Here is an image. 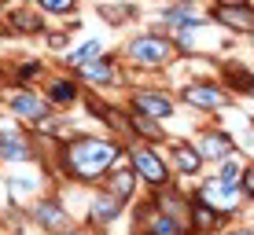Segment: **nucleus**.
<instances>
[{
  "label": "nucleus",
  "instance_id": "obj_1",
  "mask_svg": "<svg viewBox=\"0 0 254 235\" xmlns=\"http://www.w3.org/2000/svg\"><path fill=\"white\" fill-rule=\"evenodd\" d=\"M126 151L129 147L118 136H92V133H74L56 147L59 173L70 177L74 184H100L126 158Z\"/></svg>",
  "mask_w": 254,
  "mask_h": 235
},
{
  "label": "nucleus",
  "instance_id": "obj_2",
  "mask_svg": "<svg viewBox=\"0 0 254 235\" xmlns=\"http://www.w3.org/2000/svg\"><path fill=\"white\" fill-rule=\"evenodd\" d=\"M181 59L177 45H173L170 30H159V26H151V30H140L133 37L122 45V63L133 66V70H170L173 63Z\"/></svg>",
  "mask_w": 254,
  "mask_h": 235
},
{
  "label": "nucleus",
  "instance_id": "obj_3",
  "mask_svg": "<svg viewBox=\"0 0 254 235\" xmlns=\"http://www.w3.org/2000/svg\"><path fill=\"white\" fill-rule=\"evenodd\" d=\"M177 99L191 110H203V114L232 107V92L221 85V77H188L177 85Z\"/></svg>",
  "mask_w": 254,
  "mask_h": 235
},
{
  "label": "nucleus",
  "instance_id": "obj_4",
  "mask_svg": "<svg viewBox=\"0 0 254 235\" xmlns=\"http://www.w3.org/2000/svg\"><path fill=\"white\" fill-rule=\"evenodd\" d=\"M4 103H7V110L30 129H41L48 118H56V107L48 103V95L41 89H33V85H11V92L4 95Z\"/></svg>",
  "mask_w": 254,
  "mask_h": 235
},
{
  "label": "nucleus",
  "instance_id": "obj_5",
  "mask_svg": "<svg viewBox=\"0 0 254 235\" xmlns=\"http://www.w3.org/2000/svg\"><path fill=\"white\" fill-rule=\"evenodd\" d=\"M126 158L133 162V169H136V177L144 180L151 191H159V188H170L173 184V169H170V162L162 158L159 151H155V143H140V140H129V151H126Z\"/></svg>",
  "mask_w": 254,
  "mask_h": 235
},
{
  "label": "nucleus",
  "instance_id": "obj_6",
  "mask_svg": "<svg viewBox=\"0 0 254 235\" xmlns=\"http://www.w3.org/2000/svg\"><path fill=\"white\" fill-rule=\"evenodd\" d=\"M210 22L221 30L236 33V37H251L254 41V4L251 0H214L206 7Z\"/></svg>",
  "mask_w": 254,
  "mask_h": 235
},
{
  "label": "nucleus",
  "instance_id": "obj_7",
  "mask_svg": "<svg viewBox=\"0 0 254 235\" xmlns=\"http://www.w3.org/2000/svg\"><path fill=\"white\" fill-rule=\"evenodd\" d=\"M126 107L140 110V114H147V118L170 121L173 110H177V95L170 89H159V85H136V89L126 95Z\"/></svg>",
  "mask_w": 254,
  "mask_h": 235
},
{
  "label": "nucleus",
  "instance_id": "obj_8",
  "mask_svg": "<svg viewBox=\"0 0 254 235\" xmlns=\"http://www.w3.org/2000/svg\"><path fill=\"white\" fill-rule=\"evenodd\" d=\"M155 26L159 30H177V26H185V30H206L210 15L199 7V0H170V4H162L155 11Z\"/></svg>",
  "mask_w": 254,
  "mask_h": 235
},
{
  "label": "nucleus",
  "instance_id": "obj_9",
  "mask_svg": "<svg viewBox=\"0 0 254 235\" xmlns=\"http://www.w3.org/2000/svg\"><path fill=\"white\" fill-rule=\"evenodd\" d=\"M118 63H122V51H103V55L85 59L81 66H74V74H77V81H81L85 89H92V92L96 89H111V85L122 81Z\"/></svg>",
  "mask_w": 254,
  "mask_h": 235
},
{
  "label": "nucleus",
  "instance_id": "obj_10",
  "mask_svg": "<svg viewBox=\"0 0 254 235\" xmlns=\"http://www.w3.org/2000/svg\"><path fill=\"white\" fill-rule=\"evenodd\" d=\"M0 22H4L7 37H45L48 33V15L41 11L37 4H11L4 15H0Z\"/></svg>",
  "mask_w": 254,
  "mask_h": 235
},
{
  "label": "nucleus",
  "instance_id": "obj_11",
  "mask_svg": "<svg viewBox=\"0 0 254 235\" xmlns=\"http://www.w3.org/2000/svg\"><path fill=\"white\" fill-rule=\"evenodd\" d=\"M41 92L48 95V103L56 110H66V107H77V103L85 99V85L77 81V74L74 70H59V74H48L45 77V85H41Z\"/></svg>",
  "mask_w": 254,
  "mask_h": 235
},
{
  "label": "nucleus",
  "instance_id": "obj_12",
  "mask_svg": "<svg viewBox=\"0 0 254 235\" xmlns=\"http://www.w3.org/2000/svg\"><path fill=\"white\" fill-rule=\"evenodd\" d=\"M30 221L48 235H70L74 232V217H70V210L63 202H56V198H37V202L30 206Z\"/></svg>",
  "mask_w": 254,
  "mask_h": 235
},
{
  "label": "nucleus",
  "instance_id": "obj_13",
  "mask_svg": "<svg viewBox=\"0 0 254 235\" xmlns=\"http://www.w3.org/2000/svg\"><path fill=\"white\" fill-rule=\"evenodd\" d=\"M195 147H199V154H203V162H214V165H221L225 158H232V154L240 151L236 140L225 133V129H203Z\"/></svg>",
  "mask_w": 254,
  "mask_h": 235
},
{
  "label": "nucleus",
  "instance_id": "obj_14",
  "mask_svg": "<svg viewBox=\"0 0 254 235\" xmlns=\"http://www.w3.org/2000/svg\"><path fill=\"white\" fill-rule=\"evenodd\" d=\"M37 151H33V140L22 133L19 125L0 129V162H33Z\"/></svg>",
  "mask_w": 254,
  "mask_h": 235
},
{
  "label": "nucleus",
  "instance_id": "obj_15",
  "mask_svg": "<svg viewBox=\"0 0 254 235\" xmlns=\"http://www.w3.org/2000/svg\"><path fill=\"white\" fill-rule=\"evenodd\" d=\"M199 198H203L206 206H214L217 213H225V217H229V213H236V210H240V198H243V191H240V188H225L221 180L214 177V180H206V184L199 188Z\"/></svg>",
  "mask_w": 254,
  "mask_h": 235
},
{
  "label": "nucleus",
  "instance_id": "obj_16",
  "mask_svg": "<svg viewBox=\"0 0 254 235\" xmlns=\"http://www.w3.org/2000/svg\"><path fill=\"white\" fill-rule=\"evenodd\" d=\"M136 184H140V177H136L133 162H118L115 169H111L107 177L100 180V188H103V191H111V195L122 198V202H129V198L136 195Z\"/></svg>",
  "mask_w": 254,
  "mask_h": 235
},
{
  "label": "nucleus",
  "instance_id": "obj_17",
  "mask_svg": "<svg viewBox=\"0 0 254 235\" xmlns=\"http://www.w3.org/2000/svg\"><path fill=\"white\" fill-rule=\"evenodd\" d=\"M129 110V107H126ZM126 125H129V140H140V143H166V129L159 118H147L140 110H129L126 114Z\"/></svg>",
  "mask_w": 254,
  "mask_h": 235
},
{
  "label": "nucleus",
  "instance_id": "obj_18",
  "mask_svg": "<svg viewBox=\"0 0 254 235\" xmlns=\"http://www.w3.org/2000/svg\"><path fill=\"white\" fill-rule=\"evenodd\" d=\"M221 85L236 95H247L254 89V66H247L243 59H225L221 63Z\"/></svg>",
  "mask_w": 254,
  "mask_h": 235
},
{
  "label": "nucleus",
  "instance_id": "obj_19",
  "mask_svg": "<svg viewBox=\"0 0 254 235\" xmlns=\"http://www.w3.org/2000/svg\"><path fill=\"white\" fill-rule=\"evenodd\" d=\"M188 224H191V235H214V228H221L225 224V213H217L214 206H206L203 198H191L188 206Z\"/></svg>",
  "mask_w": 254,
  "mask_h": 235
},
{
  "label": "nucleus",
  "instance_id": "obj_20",
  "mask_svg": "<svg viewBox=\"0 0 254 235\" xmlns=\"http://www.w3.org/2000/svg\"><path fill=\"white\" fill-rule=\"evenodd\" d=\"M122 213H126V202H122V198H115L111 191L100 188V195L92 198V210H89V224H96V228H107V224H115Z\"/></svg>",
  "mask_w": 254,
  "mask_h": 235
},
{
  "label": "nucleus",
  "instance_id": "obj_21",
  "mask_svg": "<svg viewBox=\"0 0 254 235\" xmlns=\"http://www.w3.org/2000/svg\"><path fill=\"white\" fill-rule=\"evenodd\" d=\"M170 158H173V169L181 173V177H199V169H203V154H199V147L191 140H177L170 147Z\"/></svg>",
  "mask_w": 254,
  "mask_h": 235
},
{
  "label": "nucleus",
  "instance_id": "obj_22",
  "mask_svg": "<svg viewBox=\"0 0 254 235\" xmlns=\"http://www.w3.org/2000/svg\"><path fill=\"white\" fill-rule=\"evenodd\" d=\"M45 77V63H41L37 55H22L19 63H11V70H7V81L11 85H33Z\"/></svg>",
  "mask_w": 254,
  "mask_h": 235
},
{
  "label": "nucleus",
  "instance_id": "obj_23",
  "mask_svg": "<svg viewBox=\"0 0 254 235\" xmlns=\"http://www.w3.org/2000/svg\"><path fill=\"white\" fill-rule=\"evenodd\" d=\"M96 55H103V41L100 37H89V41H81L77 48L63 51V70H74V66H81L85 59H96Z\"/></svg>",
  "mask_w": 254,
  "mask_h": 235
},
{
  "label": "nucleus",
  "instance_id": "obj_24",
  "mask_svg": "<svg viewBox=\"0 0 254 235\" xmlns=\"http://www.w3.org/2000/svg\"><path fill=\"white\" fill-rule=\"evenodd\" d=\"M96 11H100V19H107L111 26H126L129 19H136V4H126V0H118V4H100Z\"/></svg>",
  "mask_w": 254,
  "mask_h": 235
},
{
  "label": "nucleus",
  "instance_id": "obj_25",
  "mask_svg": "<svg viewBox=\"0 0 254 235\" xmlns=\"http://www.w3.org/2000/svg\"><path fill=\"white\" fill-rule=\"evenodd\" d=\"M37 7L48 15V19H70V15H77L81 0H37Z\"/></svg>",
  "mask_w": 254,
  "mask_h": 235
},
{
  "label": "nucleus",
  "instance_id": "obj_26",
  "mask_svg": "<svg viewBox=\"0 0 254 235\" xmlns=\"http://www.w3.org/2000/svg\"><path fill=\"white\" fill-rule=\"evenodd\" d=\"M217 180H221L225 188H240V180H243V162L236 158V154H232V158H225L221 165H217ZM240 191H243V188H240Z\"/></svg>",
  "mask_w": 254,
  "mask_h": 235
},
{
  "label": "nucleus",
  "instance_id": "obj_27",
  "mask_svg": "<svg viewBox=\"0 0 254 235\" xmlns=\"http://www.w3.org/2000/svg\"><path fill=\"white\" fill-rule=\"evenodd\" d=\"M41 41H45V48H48V51H66V48H70V41H74V33H70L66 26H63V30H48Z\"/></svg>",
  "mask_w": 254,
  "mask_h": 235
},
{
  "label": "nucleus",
  "instance_id": "obj_28",
  "mask_svg": "<svg viewBox=\"0 0 254 235\" xmlns=\"http://www.w3.org/2000/svg\"><path fill=\"white\" fill-rule=\"evenodd\" d=\"M4 184H7V191H11V195H22V191H37L41 177H7Z\"/></svg>",
  "mask_w": 254,
  "mask_h": 235
},
{
  "label": "nucleus",
  "instance_id": "obj_29",
  "mask_svg": "<svg viewBox=\"0 0 254 235\" xmlns=\"http://www.w3.org/2000/svg\"><path fill=\"white\" fill-rule=\"evenodd\" d=\"M240 188H243V198H254V162L243 165V180H240Z\"/></svg>",
  "mask_w": 254,
  "mask_h": 235
},
{
  "label": "nucleus",
  "instance_id": "obj_30",
  "mask_svg": "<svg viewBox=\"0 0 254 235\" xmlns=\"http://www.w3.org/2000/svg\"><path fill=\"white\" fill-rule=\"evenodd\" d=\"M63 26H66L70 33H77V30H81V19H77V15H70V19H63Z\"/></svg>",
  "mask_w": 254,
  "mask_h": 235
},
{
  "label": "nucleus",
  "instance_id": "obj_31",
  "mask_svg": "<svg viewBox=\"0 0 254 235\" xmlns=\"http://www.w3.org/2000/svg\"><path fill=\"white\" fill-rule=\"evenodd\" d=\"M225 235H254V228H229Z\"/></svg>",
  "mask_w": 254,
  "mask_h": 235
},
{
  "label": "nucleus",
  "instance_id": "obj_32",
  "mask_svg": "<svg viewBox=\"0 0 254 235\" xmlns=\"http://www.w3.org/2000/svg\"><path fill=\"white\" fill-rule=\"evenodd\" d=\"M11 4H37V0H11Z\"/></svg>",
  "mask_w": 254,
  "mask_h": 235
},
{
  "label": "nucleus",
  "instance_id": "obj_33",
  "mask_svg": "<svg viewBox=\"0 0 254 235\" xmlns=\"http://www.w3.org/2000/svg\"><path fill=\"white\" fill-rule=\"evenodd\" d=\"M247 99H251V103H254V89H251V92H247Z\"/></svg>",
  "mask_w": 254,
  "mask_h": 235
},
{
  "label": "nucleus",
  "instance_id": "obj_34",
  "mask_svg": "<svg viewBox=\"0 0 254 235\" xmlns=\"http://www.w3.org/2000/svg\"><path fill=\"white\" fill-rule=\"evenodd\" d=\"M4 33H7V30H4V22H0V37H4Z\"/></svg>",
  "mask_w": 254,
  "mask_h": 235
},
{
  "label": "nucleus",
  "instance_id": "obj_35",
  "mask_svg": "<svg viewBox=\"0 0 254 235\" xmlns=\"http://www.w3.org/2000/svg\"><path fill=\"white\" fill-rule=\"evenodd\" d=\"M0 107H4V95H0Z\"/></svg>",
  "mask_w": 254,
  "mask_h": 235
},
{
  "label": "nucleus",
  "instance_id": "obj_36",
  "mask_svg": "<svg viewBox=\"0 0 254 235\" xmlns=\"http://www.w3.org/2000/svg\"><path fill=\"white\" fill-rule=\"evenodd\" d=\"M0 7H4V0H0Z\"/></svg>",
  "mask_w": 254,
  "mask_h": 235
}]
</instances>
